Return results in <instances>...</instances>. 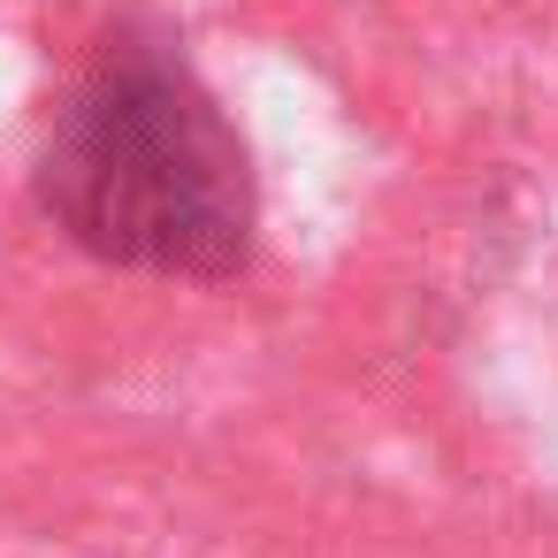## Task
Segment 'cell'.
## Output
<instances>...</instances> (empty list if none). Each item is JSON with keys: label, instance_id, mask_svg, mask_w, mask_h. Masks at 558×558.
I'll use <instances>...</instances> for the list:
<instances>
[{"label": "cell", "instance_id": "6da1fadb", "mask_svg": "<svg viewBox=\"0 0 558 558\" xmlns=\"http://www.w3.org/2000/svg\"><path fill=\"white\" fill-rule=\"evenodd\" d=\"M39 215L123 276L238 283L260 238V184L245 131L215 85L161 39L116 32L62 93L39 169Z\"/></svg>", "mask_w": 558, "mask_h": 558}]
</instances>
